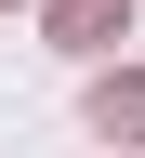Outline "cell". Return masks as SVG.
Wrapping results in <instances>:
<instances>
[{"label": "cell", "mask_w": 145, "mask_h": 158, "mask_svg": "<svg viewBox=\"0 0 145 158\" xmlns=\"http://www.w3.org/2000/svg\"><path fill=\"white\" fill-rule=\"evenodd\" d=\"M92 132L106 145H145V79H92Z\"/></svg>", "instance_id": "cell-1"}, {"label": "cell", "mask_w": 145, "mask_h": 158, "mask_svg": "<svg viewBox=\"0 0 145 158\" xmlns=\"http://www.w3.org/2000/svg\"><path fill=\"white\" fill-rule=\"evenodd\" d=\"M106 13H119V0H53V40H66V53H92V40H106Z\"/></svg>", "instance_id": "cell-2"}]
</instances>
